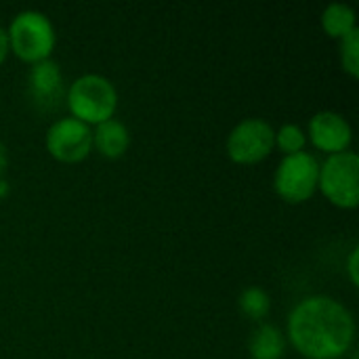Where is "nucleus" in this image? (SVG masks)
<instances>
[{"instance_id":"obj_1","label":"nucleus","mask_w":359,"mask_h":359,"mask_svg":"<svg viewBox=\"0 0 359 359\" xmlns=\"http://www.w3.org/2000/svg\"><path fill=\"white\" fill-rule=\"evenodd\" d=\"M286 337L307 359H341L355 343L353 313L332 297L303 299L288 316Z\"/></svg>"},{"instance_id":"obj_2","label":"nucleus","mask_w":359,"mask_h":359,"mask_svg":"<svg viewBox=\"0 0 359 359\" xmlns=\"http://www.w3.org/2000/svg\"><path fill=\"white\" fill-rule=\"evenodd\" d=\"M65 103L72 118L97 126L114 118L118 109V90L109 78L101 74H84L65 90Z\"/></svg>"},{"instance_id":"obj_3","label":"nucleus","mask_w":359,"mask_h":359,"mask_svg":"<svg viewBox=\"0 0 359 359\" xmlns=\"http://www.w3.org/2000/svg\"><path fill=\"white\" fill-rule=\"evenodd\" d=\"M8 50L15 53L21 61L34 65L50 59L57 34L53 21L40 11H21L17 13L6 29Z\"/></svg>"},{"instance_id":"obj_4","label":"nucleus","mask_w":359,"mask_h":359,"mask_svg":"<svg viewBox=\"0 0 359 359\" xmlns=\"http://www.w3.org/2000/svg\"><path fill=\"white\" fill-rule=\"evenodd\" d=\"M318 189L339 208L353 210L359 204V156L355 151H343L328 156L320 164Z\"/></svg>"},{"instance_id":"obj_5","label":"nucleus","mask_w":359,"mask_h":359,"mask_svg":"<svg viewBox=\"0 0 359 359\" xmlns=\"http://www.w3.org/2000/svg\"><path fill=\"white\" fill-rule=\"evenodd\" d=\"M318 179L320 162L309 151H301L282 158L273 175V189L282 200L290 204H301L318 191Z\"/></svg>"},{"instance_id":"obj_6","label":"nucleus","mask_w":359,"mask_h":359,"mask_svg":"<svg viewBox=\"0 0 359 359\" xmlns=\"http://www.w3.org/2000/svg\"><path fill=\"white\" fill-rule=\"evenodd\" d=\"M276 147V130L267 120L246 118L227 135V156L236 164H259Z\"/></svg>"},{"instance_id":"obj_7","label":"nucleus","mask_w":359,"mask_h":359,"mask_svg":"<svg viewBox=\"0 0 359 359\" xmlns=\"http://www.w3.org/2000/svg\"><path fill=\"white\" fill-rule=\"evenodd\" d=\"M46 149L59 162H82L93 149V128L72 116L59 118L46 130Z\"/></svg>"},{"instance_id":"obj_8","label":"nucleus","mask_w":359,"mask_h":359,"mask_svg":"<svg viewBox=\"0 0 359 359\" xmlns=\"http://www.w3.org/2000/svg\"><path fill=\"white\" fill-rule=\"evenodd\" d=\"M307 135H309L307 139L313 143V147H318L320 151H324L328 156L349 151V145L353 141L351 124L347 122L345 116H341L339 111H332V109L318 111L309 120Z\"/></svg>"},{"instance_id":"obj_9","label":"nucleus","mask_w":359,"mask_h":359,"mask_svg":"<svg viewBox=\"0 0 359 359\" xmlns=\"http://www.w3.org/2000/svg\"><path fill=\"white\" fill-rule=\"evenodd\" d=\"M63 74L59 63H55L53 59L34 63L27 76V88H29V97L32 101L42 109V111H50L55 107H59L61 101H65V86H63Z\"/></svg>"},{"instance_id":"obj_10","label":"nucleus","mask_w":359,"mask_h":359,"mask_svg":"<svg viewBox=\"0 0 359 359\" xmlns=\"http://www.w3.org/2000/svg\"><path fill=\"white\" fill-rule=\"evenodd\" d=\"M128 145H130V133L116 118H109L93 128V147L107 160L122 158Z\"/></svg>"},{"instance_id":"obj_11","label":"nucleus","mask_w":359,"mask_h":359,"mask_svg":"<svg viewBox=\"0 0 359 359\" xmlns=\"http://www.w3.org/2000/svg\"><path fill=\"white\" fill-rule=\"evenodd\" d=\"M252 359H282L286 353V337L273 324H261L248 341Z\"/></svg>"},{"instance_id":"obj_12","label":"nucleus","mask_w":359,"mask_h":359,"mask_svg":"<svg viewBox=\"0 0 359 359\" xmlns=\"http://www.w3.org/2000/svg\"><path fill=\"white\" fill-rule=\"evenodd\" d=\"M322 27L330 38H345L353 29H358V15L345 2H332L322 13Z\"/></svg>"},{"instance_id":"obj_13","label":"nucleus","mask_w":359,"mask_h":359,"mask_svg":"<svg viewBox=\"0 0 359 359\" xmlns=\"http://www.w3.org/2000/svg\"><path fill=\"white\" fill-rule=\"evenodd\" d=\"M240 311L255 320L261 322L269 316L271 311V297L267 294V290H263L261 286H248L242 294H240Z\"/></svg>"},{"instance_id":"obj_14","label":"nucleus","mask_w":359,"mask_h":359,"mask_svg":"<svg viewBox=\"0 0 359 359\" xmlns=\"http://www.w3.org/2000/svg\"><path fill=\"white\" fill-rule=\"evenodd\" d=\"M276 145L284 156L301 154L307 147V133L299 124H282L276 133Z\"/></svg>"},{"instance_id":"obj_15","label":"nucleus","mask_w":359,"mask_h":359,"mask_svg":"<svg viewBox=\"0 0 359 359\" xmlns=\"http://www.w3.org/2000/svg\"><path fill=\"white\" fill-rule=\"evenodd\" d=\"M341 63L343 69L351 76H359V27L353 29L351 34H347L345 38H341Z\"/></svg>"},{"instance_id":"obj_16","label":"nucleus","mask_w":359,"mask_h":359,"mask_svg":"<svg viewBox=\"0 0 359 359\" xmlns=\"http://www.w3.org/2000/svg\"><path fill=\"white\" fill-rule=\"evenodd\" d=\"M358 259H359V248L355 246L349 255V261H347V273H349V280L353 286L359 284V269H358Z\"/></svg>"},{"instance_id":"obj_17","label":"nucleus","mask_w":359,"mask_h":359,"mask_svg":"<svg viewBox=\"0 0 359 359\" xmlns=\"http://www.w3.org/2000/svg\"><path fill=\"white\" fill-rule=\"evenodd\" d=\"M11 50H8V40H6V29L4 27H0V65L4 63V59H6V55H8Z\"/></svg>"},{"instance_id":"obj_18","label":"nucleus","mask_w":359,"mask_h":359,"mask_svg":"<svg viewBox=\"0 0 359 359\" xmlns=\"http://www.w3.org/2000/svg\"><path fill=\"white\" fill-rule=\"evenodd\" d=\"M4 166H6V147L0 143V172H2Z\"/></svg>"},{"instance_id":"obj_19","label":"nucleus","mask_w":359,"mask_h":359,"mask_svg":"<svg viewBox=\"0 0 359 359\" xmlns=\"http://www.w3.org/2000/svg\"><path fill=\"white\" fill-rule=\"evenodd\" d=\"M351 359H359V358H358V353H353V355H351Z\"/></svg>"}]
</instances>
